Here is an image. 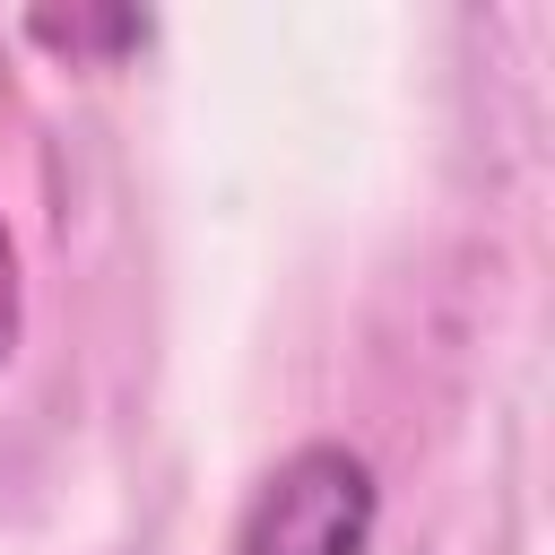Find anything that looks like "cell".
<instances>
[{"label": "cell", "instance_id": "3957f363", "mask_svg": "<svg viewBox=\"0 0 555 555\" xmlns=\"http://www.w3.org/2000/svg\"><path fill=\"white\" fill-rule=\"evenodd\" d=\"M17 338H26V278H17V243L0 225V364L17 356Z\"/></svg>", "mask_w": 555, "mask_h": 555}, {"label": "cell", "instance_id": "6da1fadb", "mask_svg": "<svg viewBox=\"0 0 555 555\" xmlns=\"http://www.w3.org/2000/svg\"><path fill=\"white\" fill-rule=\"evenodd\" d=\"M382 520V477L356 442H295L243 503L234 555H364Z\"/></svg>", "mask_w": 555, "mask_h": 555}, {"label": "cell", "instance_id": "7a4b0ae2", "mask_svg": "<svg viewBox=\"0 0 555 555\" xmlns=\"http://www.w3.org/2000/svg\"><path fill=\"white\" fill-rule=\"evenodd\" d=\"M43 43H61V52H87V43H147V17H26Z\"/></svg>", "mask_w": 555, "mask_h": 555}]
</instances>
